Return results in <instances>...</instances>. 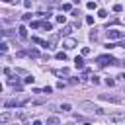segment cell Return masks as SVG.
<instances>
[{"label": "cell", "instance_id": "cell-1", "mask_svg": "<svg viewBox=\"0 0 125 125\" xmlns=\"http://www.w3.org/2000/svg\"><path fill=\"white\" fill-rule=\"evenodd\" d=\"M80 107H82L84 111H88V113L104 115V109H102V107H98V105H96V104H92V102H82V104H80Z\"/></svg>", "mask_w": 125, "mask_h": 125}, {"label": "cell", "instance_id": "cell-2", "mask_svg": "<svg viewBox=\"0 0 125 125\" xmlns=\"http://www.w3.org/2000/svg\"><path fill=\"white\" fill-rule=\"evenodd\" d=\"M96 61H98V64H100V66H107V64H119V62H117V59H113L111 55H100Z\"/></svg>", "mask_w": 125, "mask_h": 125}, {"label": "cell", "instance_id": "cell-3", "mask_svg": "<svg viewBox=\"0 0 125 125\" xmlns=\"http://www.w3.org/2000/svg\"><path fill=\"white\" fill-rule=\"evenodd\" d=\"M123 37H125V31H119V29H109L107 31L109 41H117V39H123Z\"/></svg>", "mask_w": 125, "mask_h": 125}, {"label": "cell", "instance_id": "cell-4", "mask_svg": "<svg viewBox=\"0 0 125 125\" xmlns=\"http://www.w3.org/2000/svg\"><path fill=\"white\" fill-rule=\"evenodd\" d=\"M100 100L111 102V104H121V98H117V96H107V94H100Z\"/></svg>", "mask_w": 125, "mask_h": 125}, {"label": "cell", "instance_id": "cell-5", "mask_svg": "<svg viewBox=\"0 0 125 125\" xmlns=\"http://www.w3.org/2000/svg\"><path fill=\"white\" fill-rule=\"evenodd\" d=\"M76 45H78V43H76V39H72V37H66V39L62 41V47H64V49H74Z\"/></svg>", "mask_w": 125, "mask_h": 125}, {"label": "cell", "instance_id": "cell-6", "mask_svg": "<svg viewBox=\"0 0 125 125\" xmlns=\"http://www.w3.org/2000/svg\"><path fill=\"white\" fill-rule=\"evenodd\" d=\"M109 121L111 123H121V121H125V113H111Z\"/></svg>", "mask_w": 125, "mask_h": 125}, {"label": "cell", "instance_id": "cell-7", "mask_svg": "<svg viewBox=\"0 0 125 125\" xmlns=\"http://www.w3.org/2000/svg\"><path fill=\"white\" fill-rule=\"evenodd\" d=\"M14 105H20V100L18 98H12V100H6L4 102V107H14Z\"/></svg>", "mask_w": 125, "mask_h": 125}, {"label": "cell", "instance_id": "cell-8", "mask_svg": "<svg viewBox=\"0 0 125 125\" xmlns=\"http://www.w3.org/2000/svg\"><path fill=\"white\" fill-rule=\"evenodd\" d=\"M74 66H76V68H84V59H82V57H76V59H74Z\"/></svg>", "mask_w": 125, "mask_h": 125}, {"label": "cell", "instance_id": "cell-9", "mask_svg": "<svg viewBox=\"0 0 125 125\" xmlns=\"http://www.w3.org/2000/svg\"><path fill=\"white\" fill-rule=\"evenodd\" d=\"M18 31H20V37H21V39H27V29H25L23 25H21V27H20Z\"/></svg>", "mask_w": 125, "mask_h": 125}, {"label": "cell", "instance_id": "cell-10", "mask_svg": "<svg viewBox=\"0 0 125 125\" xmlns=\"http://www.w3.org/2000/svg\"><path fill=\"white\" fill-rule=\"evenodd\" d=\"M10 119H12L10 113H2V115H0V123H6V121H10Z\"/></svg>", "mask_w": 125, "mask_h": 125}, {"label": "cell", "instance_id": "cell-11", "mask_svg": "<svg viewBox=\"0 0 125 125\" xmlns=\"http://www.w3.org/2000/svg\"><path fill=\"white\" fill-rule=\"evenodd\" d=\"M72 29H74L72 25H64V29H62V35H70V33H72Z\"/></svg>", "mask_w": 125, "mask_h": 125}, {"label": "cell", "instance_id": "cell-12", "mask_svg": "<svg viewBox=\"0 0 125 125\" xmlns=\"http://www.w3.org/2000/svg\"><path fill=\"white\" fill-rule=\"evenodd\" d=\"M55 74L57 76H68V70L66 68H61V70H55Z\"/></svg>", "mask_w": 125, "mask_h": 125}, {"label": "cell", "instance_id": "cell-13", "mask_svg": "<svg viewBox=\"0 0 125 125\" xmlns=\"http://www.w3.org/2000/svg\"><path fill=\"white\" fill-rule=\"evenodd\" d=\"M86 8H88V10H96V8H98V4H96L94 0H90V2L86 4Z\"/></svg>", "mask_w": 125, "mask_h": 125}, {"label": "cell", "instance_id": "cell-14", "mask_svg": "<svg viewBox=\"0 0 125 125\" xmlns=\"http://www.w3.org/2000/svg\"><path fill=\"white\" fill-rule=\"evenodd\" d=\"M41 27H43L45 31H51V29H53V25H51L49 21H43V23H41Z\"/></svg>", "mask_w": 125, "mask_h": 125}, {"label": "cell", "instance_id": "cell-15", "mask_svg": "<svg viewBox=\"0 0 125 125\" xmlns=\"http://www.w3.org/2000/svg\"><path fill=\"white\" fill-rule=\"evenodd\" d=\"M23 82H25V84H33V82H35V78H33L31 74H27V76L23 78Z\"/></svg>", "mask_w": 125, "mask_h": 125}, {"label": "cell", "instance_id": "cell-16", "mask_svg": "<svg viewBox=\"0 0 125 125\" xmlns=\"http://www.w3.org/2000/svg\"><path fill=\"white\" fill-rule=\"evenodd\" d=\"M59 111H70V104H62V105L59 107Z\"/></svg>", "mask_w": 125, "mask_h": 125}, {"label": "cell", "instance_id": "cell-17", "mask_svg": "<svg viewBox=\"0 0 125 125\" xmlns=\"http://www.w3.org/2000/svg\"><path fill=\"white\" fill-rule=\"evenodd\" d=\"M47 123H49V125H57V123H59V117H49Z\"/></svg>", "mask_w": 125, "mask_h": 125}, {"label": "cell", "instance_id": "cell-18", "mask_svg": "<svg viewBox=\"0 0 125 125\" xmlns=\"http://www.w3.org/2000/svg\"><path fill=\"white\" fill-rule=\"evenodd\" d=\"M29 57L37 59V57H39V51H37V49H31V51H29Z\"/></svg>", "mask_w": 125, "mask_h": 125}, {"label": "cell", "instance_id": "cell-19", "mask_svg": "<svg viewBox=\"0 0 125 125\" xmlns=\"http://www.w3.org/2000/svg\"><path fill=\"white\" fill-rule=\"evenodd\" d=\"M57 59H59V61H64V59H66V53L59 51V53H57Z\"/></svg>", "mask_w": 125, "mask_h": 125}, {"label": "cell", "instance_id": "cell-20", "mask_svg": "<svg viewBox=\"0 0 125 125\" xmlns=\"http://www.w3.org/2000/svg\"><path fill=\"white\" fill-rule=\"evenodd\" d=\"M21 20H23V21H29V20H31V14H29V12H27V14H23V16H21Z\"/></svg>", "mask_w": 125, "mask_h": 125}, {"label": "cell", "instance_id": "cell-21", "mask_svg": "<svg viewBox=\"0 0 125 125\" xmlns=\"http://www.w3.org/2000/svg\"><path fill=\"white\" fill-rule=\"evenodd\" d=\"M61 10H62V12H68V10H70V4H62Z\"/></svg>", "mask_w": 125, "mask_h": 125}, {"label": "cell", "instance_id": "cell-22", "mask_svg": "<svg viewBox=\"0 0 125 125\" xmlns=\"http://www.w3.org/2000/svg\"><path fill=\"white\" fill-rule=\"evenodd\" d=\"M121 10H123L121 4H115V6H113V12H121Z\"/></svg>", "mask_w": 125, "mask_h": 125}, {"label": "cell", "instance_id": "cell-23", "mask_svg": "<svg viewBox=\"0 0 125 125\" xmlns=\"http://www.w3.org/2000/svg\"><path fill=\"white\" fill-rule=\"evenodd\" d=\"M86 23L92 25V23H94V18H92V16H86Z\"/></svg>", "mask_w": 125, "mask_h": 125}, {"label": "cell", "instance_id": "cell-24", "mask_svg": "<svg viewBox=\"0 0 125 125\" xmlns=\"http://www.w3.org/2000/svg\"><path fill=\"white\" fill-rule=\"evenodd\" d=\"M0 51L6 53V51H8V43H2V45H0Z\"/></svg>", "mask_w": 125, "mask_h": 125}, {"label": "cell", "instance_id": "cell-25", "mask_svg": "<svg viewBox=\"0 0 125 125\" xmlns=\"http://www.w3.org/2000/svg\"><path fill=\"white\" fill-rule=\"evenodd\" d=\"M51 92H53L51 86H45V88H43V94H51Z\"/></svg>", "mask_w": 125, "mask_h": 125}, {"label": "cell", "instance_id": "cell-26", "mask_svg": "<svg viewBox=\"0 0 125 125\" xmlns=\"http://www.w3.org/2000/svg\"><path fill=\"white\" fill-rule=\"evenodd\" d=\"M98 16H100V18H105V16H107V12H105V10H100V12H98Z\"/></svg>", "mask_w": 125, "mask_h": 125}, {"label": "cell", "instance_id": "cell-27", "mask_svg": "<svg viewBox=\"0 0 125 125\" xmlns=\"http://www.w3.org/2000/svg\"><path fill=\"white\" fill-rule=\"evenodd\" d=\"M64 20H66L64 16H57V21H59V23H64Z\"/></svg>", "mask_w": 125, "mask_h": 125}, {"label": "cell", "instance_id": "cell-28", "mask_svg": "<svg viewBox=\"0 0 125 125\" xmlns=\"http://www.w3.org/2000/svg\"><path fill=\"white\" fill-rule=\"evenodd\" d=\"M82 55H84V57L90 55V47H84V49H82Z\"/></svg>", "mask_w": 125, "mask_h": 125}, {"label": "cell", "instance_id": "cell-29", "mask_svg": "<svg viewBox=\"0 0 125 125\" xmlns=\"http://www.w3.org/2000/svg\"><path fill=\"white\" fill-rule=\"evenodd\" d=\"M39 25H41V23H39V21H31V27H33V29H37V27H39Z\"/></svg>", "mask_w": 125, "mask_h": 125}, {"label": "cell", "instance_id": "cell-30", "mask_svg": "<svg viewBox=\"0 0 125 125\" xmlns=\"http://www.w3.org/2000/svg\"><path fill=\"white\" fill-rule=\"evenodd\" d=\"M92 84H100V78L98 76H92Z\"/></svg>", "mask_w": 125, "mask_h": 125}, {"label": "cell", "instance_id": "cell-31", "mask_svg": "<svg viewBox=\"0 0 125 125\" xmlns=\"http://www.w3.org/2000/svg\"><path fill=\"white\" fill-rule=\"evenodd\" d=\"M74 121H86V119H84L82 115H74Z\"/></svg>", "mask_w": 125, "mask_h": 125}, {"label": "cell", "instance_id": "cell-32", "mask_svg": "<svg viewBox=\"0 0 125 125\" xmlns=\"http://www.w3.org/2000/svg\"><path fill=\"white\" fill-rule=\"evenodd\" d=\"M119 78H123V80H125V72H123V74H119Z\"/></svg>", "mask_w": 125, "mask_h": 125}, {"label": "cell", "instance_id": "cell-33", "mask_svg": "<svg viewBox=\"0 0 125 125\" xmlns=\"http://www.w3.org/2000/svg\"><path fill=\"white\" fill-rule=\"evenodd\" d=\"M72 2H74V4H80V0H72Z\"/></svg>", "mask_w": 125, "mask_h": 125}]
</instances>
